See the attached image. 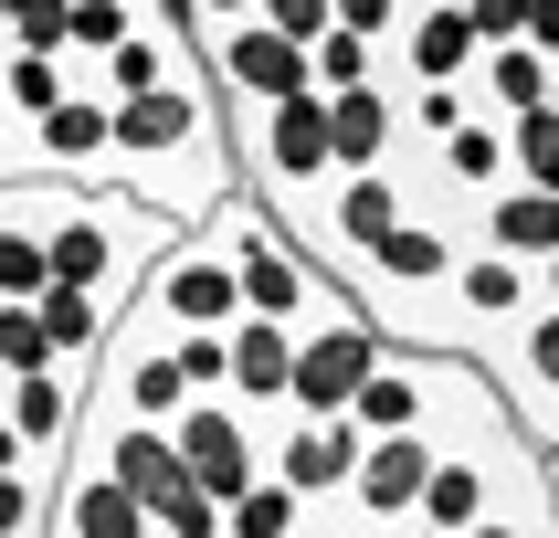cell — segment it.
I'll list each match as a JSON object with an SVG mask.
<instances>
[{
	"instance_id": "6da1fadb",
	"label": "cell",
	"mask_w": 559,
	"mask_h": 538,
	"mask_svg": "<svg viewBox=\"0 0 559 538\" xmlns=\"http://www.w3.org/2000/svg\"><path fill=\"white\" fill-rule=\"evenodd\" d=\"M169 243H180V222L148 212V201H127V190H95V180L74 190L63 180L53 201H43V275L53 285H95L106 307H117Z\"/></svg>"
},
{
	"instance_id": "7a4b0ae2",
	"label": "cell",
	"mask_w": 559,
	"mask_h": 538,
	"mask_svg": "<svg viewBox=\"0 0 559 538\" xmlns=\"http://www.w3.org/2000/svg\"><path fill=\"white\" fill-rule=\"evenodd\" d=\"M117 307H138L158 338H180V327H222V316L243 307V296H233V264H222V243H212V232H180V243L158 253V264L127 285Z\"/></svg>"
},
{
	"instance_id": "3957f363",
	"label": "cell",
	"mask_w": 559,
	"mask_h": 538,
	"mask_svg": "<svg viewBox=\"0 0 559 538\" xmlns=\"http://www.w3.org/2000/svg\"><path fill=\"white\" fill-rule=\"evenodd\" d=\"M380 348H402V338H391L380 316H359V307L296 327V359H285V411H348V391L380 370Z\"/></svg>"
},
{
	"instance_id": "277c9868",
	"label": "cell",
	"mask_w": 559,
	"mask_h": 538,
	"mask_svg": "<svg viewBox=\"0 0 559 538\" xmlns=\"http://www.w3.org/2000/svg\"><path fill=\"white\" fill-rule=\"evenodd\" d=\"M169 454L190 465L201 497H233L243 475H264V411H243L233 391H190L169 411Z\"/></svg>"
},
{
	"instance_id": "5b68a950",
	"label": "cell",
	"mask_w": 559,
	"mask_h": 538,
	"mask_svg": "<svg viewBox=\"0 0 559 538\" xmlns=\"http://www.w3.org/2000/svg\"><path fill=\"white\" fill-rule=\"evenodd\" d=\"M348 465H359V422L348 411H264V475L296 486L307 506H338Z\"/></svg>"
},
{
	"instance_id": "8992f818",
	"label": "cell",
	"mask_w": 559,
	"mask_h": 538,
	"mask_svg": "<svg viewBox=\"0 0 559 538\" xmlns=\"http://www.w3.org/2000/svg\"><path fill=\"white\" fill-rule=\"evenodd\" d=\"M85 370H95V359H53V370L0 380V422L22 433V454H32V465H53L63 443H74V411H85Z\"/></svg>"
},
{
	"instance_id": "52a82bcc",
	"label": "cell",
	"mask_w": 559,
	"mask_h": 538,
	"mask_svg": "<svg viewBox=\"0 0 559 538\" xmlns=\"http://www.w3.org/2000/svg\"><path fill=\"white\" fill-rule=\"evenodd\" d=\"M285 359H296V327L285 316H253V307L222 316V391L243 411H285Z\"/></svg>"
},
{
	"instance_id": "ba28073f",
	"label": "cell",
	"mask_w": 559,
	"mask_h": 538,
	"mask_svg": "<svg viewBox=\"0 0 559 538\" xmlns=\"http://www.w3.org/2000/svg\"><path fill=\"white\" fill-rule=\"evenodd\" d=\"M22 138H32V169H43V180H95V169H106V95L63 85Z\"/></svg>"
},
{
	"instance_id": "9c48e42d",
	"label": "cell",
	"mask_w": 559,
	"mask_h": 538,
	"mask_svg": "<svg viewBox=\"0 0 559 538\" xmlns=\"http://www.w3.org/2000/svg\"><path fill=\"white\" fill-rule=\"evenodd\" d=\"M475 243H486V253H518V264H559V190L497 180L486 201H475Z\"/></svg>"
},
{
	"instance_id": "30bf717a",
	"label": "cell",
	"mask_w": 559,
	"mask_h": 538,
	"mask_svg": "<svg viewBox=\"0 0 559 538\" xmlns=\"http://www.w3.org/2000/svg\"><path fill=\"white\" fill-rule=\"evenodd\" d=\"M391 138H402V106H391V74L328 95V169H391Z\"/></svg>"
},
{
	"instance_id": "8fae6325",
	"label": "cell",
	"mask_w": 559,
	"mask_h": 538,
	"mask_svg": "<svg viewBox=\"0 0 559 538\" xmlns=\"http://www.w3.org/2000/svg\"><path fill=\"white\" fill-rule=\"evenodd\" d=\"M465 95H475V117L549 106V95H559V53H538V43H486V53L465 63Z\"/></svg>"
},
{
	"instance_id": "7c38bea8",
	"label": "cell",
	"mask_w": 559,
	"mask_h": 538,
	"mask_svg": "<svg viewBox=\"0 0 559 538\" xmlns=\"http://www.w3.org/2000/svg\"><path fill=\"white\" fill-rule=\"evenodd\" d=\"M348 422H359V433H402V422H423V348H380V370L348 391Z\"/></svg>"
},
{
	"instance_id": "4fadbf2b",
	"label": "cell",
	"mask_w": 559,
	"mask_h": 538,
	"mask_svg": "<svg viewBox=\"0 0 559 538\" xmlns=\"http://www.w3.org/2000/svg\"><path fill=\"white\" fill-rule=\"evenodd\" d=\"M433 180H443V190H465V201H486V190L507 180V127H497V117L443 127V138H433Z\"/></svg>"
},
{
	"instance_id": "5bb4252c",
	"label": "cell",
	"mask_w": 559,
	"mask_h": 538,
	"mask_svg": "<svg viewBox=\"0 0 559 538\" xmlns=\"http://www.w3.org/2000/svg\"><path fill=\"white\" fill-rule=\"evenodd\" d=\"M32 316H43V338H53V359H95V338H106V296H95V285H32Z\"/></svg>"
},
{
	"instance_id": "9a60e30c",
	"label": "cell",
	"mask_w": 559,
	"mask_h": 538,
	"mask_svg": "<svg viewBox=\"0 0 559 538\" xmlns=\"http://www.w3.org/2000/svg\"><path fill=\"white\" fill-rule=\"evenodd\" d=\"M317 506L296 497V486H275V475H243L233 497H222V538H307Z\"/></svg>"
},
{
	"instance_id": "2e32d148",
	"label": "cell",
	"mask_w": 559,
	"mask_h": 538,
	"mask_svg": "<svg viewBox=\"0 0 559 538\" xmlns=\"http://www.w3.org/2000/svg\"><path fill=\"white\" fill-rule=\"evenodd\" d=\"M370 74H380V43H370V32H348V22L307 32V85H317V95H338V85H370Z\"/></svg>"
},
{
	"instance_id": "e0dca14e",
	"label": "cell",
	"mask_w": 559,
	"mask_h": 538,
	"mask_svg": "<svg viewBox=\"0 0 559 538\" xmlns=\"http://www.w3.org/2000/svg\"><path fill=\"white\" fill-rule=\"evenodd\" d=\"M507 180L559 190V95L549 106H518V127H507Z\"/></svg>"
},
{
	"instance_id": "ac0fdd59",
	"label": "cell",
	"mask_w": 559,
	"mask_h": 538,
	"mask_svg": "<svg viewBox=\"0 0 559 538\" xmlns=\"http://www.w3.org/2000/svg\"><path fill=\"white\" fill-rule=\"evenodd\" d=\"M63 85H74V63H63V53H0V106H11L22 127L43 117Z\"/></svg>"
},
{
	"instance_id": "d6986e66",
	"label": "cell",
	"mask_w": 559,
	"mask_h": 538,
	"mask_svg": "<svg viewBox=\"0 0 559 538\" xmlns=\"http://www.w3.org/2000/svg\"><path fill=\"white\" fill-rule=\"evenodd\" d=\"M22 370H53V338H43V316L22 307H0V380H22Z\"/></svg>"
},
{
	"instance_id": "ffe728a7",
	"label": "cell",
	"mask_w": 559,
	"mask_h": 538,
	"mask_svg": "<svg viewBox=\"0 0 559 538\" xmlns=\"http://www.w3.org/2000/svg\"><path fill=\"white\" fill-rule=\"evenodd\" d=\"M0 32H11V53H63V0H11Z\"/></svg>"
},
{
	"instance_id": "44dd1931",
	"label": "cell",
	"mask_w": 559,
	"mask_h": 538,
	"mask_svg": "<svg viewBox=\"0 0 559 538\" xmlns=\"http://www.w3.org/2000/svg\"><path fill=\"white\" fill-rule=\"evenodd\" d=\"M43 486H53V475H43V465L0 475V538H43Z\"/></svg>"
},
{
	"instance_id": "7402d4cb",
	"label": "cell",
	"mask_w": 559,
	"mask_h": 538,
	"mask_svg": "<svg viewBox=\"0 0 559 538\" xmlns=\"http://www.w3.org/2000/svg\"><path fill=\"white\" fill-rule=\"evenodd\" d=\"M518 22H528V0H465V32H475V53H486V43H518Z\"/></svg>"
},
{
	"instance_id": "603a6c76",
	"label": "cell",
	"mask_w": 559,
	"mask_h": 538,
	"mask_svg": "<svg viewBox=\"0 0 559 538\" xmlns=\"http://www.w3.org/2000/svg\"><path fill=\"white\" fill-rule=\"evenodd\" d=\"M253 22H275L285 43H307V32H328V0H253Z\"/></svg>"
},
{
	"instance_id": "cb8c5ba5",
	"label": "cell",
	"mask_w": 559,
	"mask_h": 538,
	"mask_svg": "<svg viewBox=\"0 0 559 538\" xmlns=\"http://www.w3.org/2000/svg\"><path fill=\"white\" fill-rule=\"evenodd\" d=\"M328 22H348V32H370V43H380V32L402 22V0H328Z\"/></svg>"
},
{
	"instance_id": "d4e9b609",
	"label": "cell",
	"mask_w": 559,
	"mask_h": 538,
	"mask_svg": "<svg viewBox=\"0 0 559 538\" xmlns=\"http://www.w3.org/2000/svg\"><path fill=\"white\" fill-rule=\"evenodd\" d=\"M32 454H22V433H11V422H0V475H22Z\"/></svg>"
},
{
	"instance_id": "484cf974",
	"label": "cell",
	"mask_w": 559,
	"mask_h": 538,
	"mask_svg": "<svg viewBox=\"0 0 559 538\" xmlns=\"http://www.w3.org/2000/svg\"><path fill=\"white\" fill-rule=\"evenodd\" d=\"M370 538H423V528H370Z\"/></svg>"
}]
</instances>
